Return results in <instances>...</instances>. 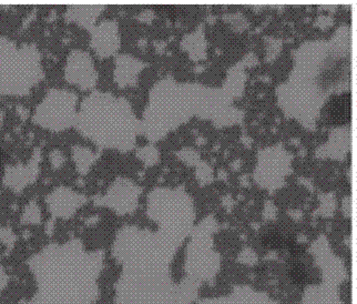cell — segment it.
Here are the masks:
<instances>
[{"instance_id": "obj_1", "label": "cell", "mask_w": 357, "mask_h": 304, "mask_svg": "<svg viewBox=\"0 0 357 304\" xmlns=\"http://www.w3.org/2000/svg\"><path fill=\"white\" fill-rule=\"evenodd\" d=\"M155 223L158 231L137 226L116 231L112 245L120 268L114 288L116 304H178L172 264L193 225L171 219Z\"/></svg>"}, {"instance_id": "obj_19", "label": "cell", "mask_w": 357, "mask_h": 304, "mask_svg": "<svg viewBox=\"0 0 357 304\" xmlns=\"http://www.w3.org/2000/svg\"><path fill=\"white\" fill-rule=\"evenodd\" d=\"M49 161L54 168L59 169L65 165L66 157L63 152L60 151L59 149H54L49 153Z\"/></svg>"}, {"instance_id": "obj_5", "label": "cell", "mask_w": 357, "mask_h": 304, "mask_svg": "<svg viewBox=\"0 0 357 304\" xmlns=\"http://www.w3.org/2000/svg\"><path fill=\"white\" fill-rule=\"evenodd\" d=\"M310 253L321 272V282L304 289L300 304H344L340 290L347 281V271L343 260L334 253L323 234L312 243Z\"/></svg>"}, {"instance_id": "obj_10", "label": "cell", "mask_w": 357, "mask_h": 304, "mask_svg": "<svg viewBox=\"0 0 357 304\" xmlns=\"http://www.w3.org/2000/svg\"><path fill=\"white\" fill-rule=\"evenodd\" d=\"M47 209L54 219L69 220L77 215V212L86 206L88 198L84 193L68 187V185H59L52 189L47 195Z\"/></svg>"}, {"instance_id": "obj_15", "label": "cell", "mask_w": 357, "mask_h": 304, "mask_svg": "<svg viewBox=\"0 0 357 304\" xmlns=\"http://www.w3.org/2000/svg\"><path fill=\"white\" fill-rule=\"evenodd\" d=\"M105 8L106 6L101 3H73L66 11V20L90 30Z\"/></svg>"}, {"instance_id": "obj_18", "label": "cell", "mask_w": 357, "mask_h": 304, "mask_svg": "<svg viewBox=\"0 0 357 304\" xmlns=\"http://www.w3.org/2000/svg\"><path fill=\"white\" fill-rule=\"evenodd\" d=\"M137 155L140 158L141 160H144L146 165H153L157 161V150L152 146H146V147L140 148L137 151Z\"/></svg>"}, {"instance_id": "obj_6", "label": "cell", "mask_w": 357, "mask_h": 304, "mask_svg": "<svg viewBox=\"0 0 357 304\" xmlns=\"http://www.w3.org/2000/svg\"><path fill=\"white\" fill-rule=\"evenodd\" d=\"M218 223L211 215L206 218L195 230L185 253L184 281L202 288L204 283H212L221 269V257L214 250L212 234Z\"/></svg>"}, {"instance_id": "obj_8", "label": "cell", "mask_w": 357, "mask_h": 304, "mask_svg": "<svg viewBox=\"0 0 357 304\" xmlns=\"http://www.w3.org/2000/svg\"><path fill=\"white\" fill-rule=\"evenodd\" d=\"M142 189L128 178L119 177L112 181L99 204L116 212V215H130L138 208Z\"/></svg>"}, {"instance_id": "obj_20", "label": "cell", "mask_w": 357, "mask_h": 304, "mask_svg": "<svg viewBox=\"0 0 357 304\" xmlns=\"http://www.w3.org/2000/svg\"><path fill=\"white\" fill-rule=\"evenodd\" d=\"M9 282H10V277L8 271L3 264H0V296H3V292L8 289Z\"/></svg>"}, {"instance_id": "obj_16", "label": "cell", "mask_w": 357, "mask_h": 304, "mask_svg": "<svg viewBox=\"0 0 357 304\" xmlns=\"http://www.w3.org/2000/svg\"><path fill=\"white\" fill-rule=\"evenodd\" d=\"M71 151H73V162L76 166L77 172L82 176L90 172V169L99 158L98 152L93 151L86 146H82V144H75L71 148Z\"/></svg>"}, {"instance_id": "obj_9", "label": "cell", "mask_w": 357, "mask_h": 304, "mask_svg": "<svg viewBox=\"0 0 357 304\" xmlns=\"http://www.w3.org/2000/svg\"><path fill=\"white\" fill-rule=\"evenodd\" d=\"M65 79L79 89H93L98 82V71L91 54L86 50H71L66 60Z\"/></svg>"}, {"instance_id": "obj_11", "label": "cell", "mask_w": 357, "mask_h": 304, "mask_svg": "<svg viewBox=\"0 0 357 304\" xmlns=\"http://www.w3.org/2000/svg\"><path fill=\"white\" fill-rule=\"evenodd\" d=\"M90 47L99 58L110 57L120 47L119 26L114 20L99 22L90 29Z\"/></svg>"}, {"instance_id": "obj_2", "label": "cell", "mask_w": 357, "mask_h": 304, "mask_svg": "<svg viewBox=\"0 0 357 304\" xmlns=\"http://www.w3.org/2000/svg\"><path fill=\"white\" fill-rule=\"evenodd\" d=\"M105 252L78 238L50 242L30 255L33 292L26 304H96L101 296Z\"/></svg>"}, {"instance_id": "obj_21", "label": "cell", "mask_w": 357, "mask_h": 304, "mask_svg": "<svg viewBox=\"0 0 357 304\" xmlns=\"http://www.w3.org/2000/svg\"><path fill=\"white\" fill-rule=\"evenodd\" d=\"M3 120H5V112L3 110H0V127L3 126Z\"/></svg>"}, {"instance_id": "obj_12", "label": "cell", "mask_w": 357, "mask_h": 304, "mask_svg": "<svg viewBox=\"0 0 357 304\" xmlns=\"http://www.w3.org/2000/svg\"><path fill=\"white\" fill-rule=\"evenodd\" d=\"M40 152L36 150L28 163H17L8 166L3 174V183L14 192H22L24 188L31 185L39 176Z\"/></svg>"}, {"instance_id": "obj_13", "label": "cell", "mask_w": 357, "mask_h": 304, "mask_svg": "<svg viewBox=\"0 0 357 304\" xmlns=\"http://www.w3.org/2000/svg\"><path fill=\"white\" fill-rule=\"evenodd\" d=\"M198 304H279L270 294L252 285H236L225 296L204 298Z\"/></svg>"}, {"instance_id": "obj_4", "label": "cell", "mask_w": 357, "mask_h": 304, "mask_svg": "<svg viewBox=\"0 0 357 304\" xmlns=\"http://www.w3.org/2000/svg\"><path fill=\"white\" fill-rule=\"evenodd\" d=\"M44 78L38 47L0 37V95L24 97Z\"/></svg>"}, {"instance_id": "obj_7", "label": "cell", "mask_w": 357, "mask_h": 304, "mask_svg": "<svg viewBox=\"0 0 357 304\" xmlns=\"http://www.w3.org/2000/svg\"><path fill=\"white\" fill-rule=\"evenodd\" d=\"M78 95L63 88H52L36 107L33 121L46 130L61 132L75 126Z\"/></svg>"}, {"instance_id": "obj_17", "label": "cell", "mask_w": 357, "mask_h": 304, "mask_svg": "<svg viewBox=\"0 0 357 304\" xmlns=\"http://www.w3.org/2000/svg\"><path fill=\"white\" fill-rule=\"evenodd\" d=\"M22 222L27 225H39L41 222V209L37 202H31L24 206Z\"/></svg>"}, {"instance_id": "obj_14", "label": "cell", "mask_w": 357, "mask_h": 304, "mask_svg": "<svg viewBox=\"0 0 357 304\" xmlns=\"http://www.w3.org/2000/svg\"><path fill=\"white\" fill-rule=\"evenodd\" d=\"M144 66L141 60L130 54H118L114 67V79L118 86L125 88L135 84Z\"/></svg>"}, {"instance_id": "obj_3", "label": "cell", "mask_w": 357, "mask_h": 304, "mask_svg": "<svg viewBox=\"0 0 357 304\" xmlns=\"http://www.w3.org/2000/svg\"><path fill=\"white\" fill-rule=\"evenodd\" d=\"M75 126L98 147L123 152L132 149L139 132V121L129 101L97 90L82 101Z\"/></svg>"}]
</instances>
